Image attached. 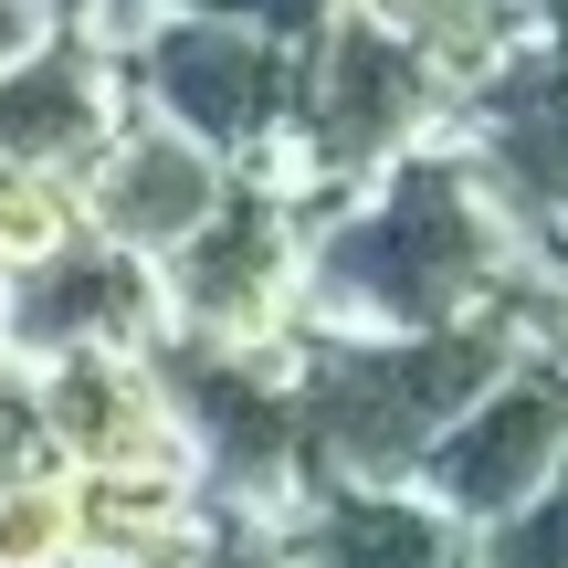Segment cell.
I'll return each mask as SVG.
<instances>
[{
	"label": "cell",
	"mask_w": 568,
	"mask_h": 568,
	"mask_svg": "<svg viewBox=\"0 0 568 568\" xmlns=\"http://www.w3.org/2000/svg\"><path fill=\"white\" fill-rule=\"evenodd\" d=\"M222 11H243L253 32H274V42H284V53H305V42L337 21V0H222Z\"/></svg>",
	"instance_id": "obj_16"
},
{
	"label": "cell",
	"mask_w": 568,
	"mask_h": 568,
	"mask_svg": "<svg viewBox=\"0 0 568 568\" xmlns=\"http://www.w3.org/2000/svg\"><path fill=\"white\" fill-rule=\"evenodd\" d=\"M305 222L316 211L274 169H232L222 211L159 264V316L190 347H284L305 295Z\"/></svg>",
	"instance_id": "obj_4"
},
{
	"label": "cell",
	"mask_w": 568,
	"mask_h": 568,
	"mask_svg": "<svg viewBox=\"0 0 568 568\" xmlns=\"http://www.w3.org/2000/svg\"><path fill=\"white\" fill-rule=\"evenodd\" d=\"M74 232H84L74 190H63V180H32V169L0 159V274H21V264H42V253H63Z\"/></svg>",
	"instance_id": "obj_13"
},
{
	"label": "cell",
	"mask_w": 568,
	"mask_h": 568,
	"mask_svg": "<svg viewBox=\"0 0 568 568\" xmlns=\"http://www.w3.org/2000/svg\"><path fill=\"white\" fill-rule=\"evenodd\" d=\"M516 21H527V32H548V42H568V0H516Z\"/></svg>",
	"instance_id": "obj_19"
},
{
	"label": "cell",
	"mask_w": 568,
	"mask_h": 568,
	"mask_svg": "<svg viewBox=\"0 0 568 568\" xmlns=\"http://www.w3.org/2000/svg\"><path fill=\"white\" fill-rule=\"evenodd\" d=\"M21 379H32V432L53 474H190L180 410H169L148 347H74Z\"/></svg>",
	"instance_id": "obj_6"
},
{
	"label": "cell",
	"mask_w": 568,
	"mask_h": 568,
	"mask_svg": "<svg viewBox=\"0 0 568 568\" xmlns=\"http://www.w3.org/2000/svg\"><path fill=\"white\" fill-rule=\"evenodd\" d=\"M453 126V84L432 74L410 42L368 32L358 11H337L295 53V116H284L274 180L305 211H337L347 190H368L379 169H400L410 148H432Z\"/></svg>",
	"instance_id": "obj_2"
},
{
	"label": "cell",
	"mask_w": 568,
	"mask_h": 568,
	"mask_svg": "<svg viewBox=\"0 0 568 568\" xmlns=\"http://www.w3.org/2000/svg\"><path fill=\"white\" fill-rule=\"evenodd\" d=\"M42 11H53V0H42ZM74 11H84V0H74Z\"/></svg>",
	"instance_id": "obj_20"
},
{
	"label": "cell",
	"mask_w": 568,
	"mask_h": 568,
	"mask_svg": "<svg viewBox=\"0 0 568 568\" xmlns=\"http://www.w3.org/2000/svg\"><path fill=\"white\" fill-rule=\"evenodd\" d=\"M337 11H358L368 32L410 42V53L432 63V74L453 84V105H464V84H485L495 63L527 42V21H516V0H337Z\"/></svg>",
	"instance_id": "obj_11"
},
{
	"label": "cell",
	"mask_w": 568,
	"mask_h": 568,
	"mask_svg": "<svg viewBox=\"0 0 568 568\" xmlns=\"http://www.w3.org/2000/svg\"><path fill=\"white\" fill-rule=\"evenodd\" d=\"M474 568H568V464L506 516V527L474 537Z\"/></svg>",
	"instance_id": "obj_14"
},
{
	"label": "cell",
	"mask_w": 568,
	"mask_h": 568,
	"mask_svg": "<svg viewBox=\"0 0 568 568\" xmlns=\"http://www.w3.org/2000/svg\"><path fill=\"white\" fill-rule=\"evenodd\" d=\"M169 568H305V558L284 548L274 527H253V516H201V537H190Z\"/></svg>",
	"instance_id": "obj_15"
},
{
	"label": "cell",
	"mask_w": 568,
	"mask_h": 568,
	"mask_svg": "<svg viewBox=\"0 0 568 568\" xmlns=\"http://www.w3.org/2000/svg\"><path fill=\"white\" fill-rule=\"evenodd\" d=\"M126 63V105L180 138H201L222 169H274L284 159V116H295V53L274 32H253L243 11L201 0V11L148 21L138 42H116Z\"/></svg>",
	"instance_id": "obj_3"
},
{
	"label": "cell",
	"mask_w": 568,
	"mask_h": 568,
	"mask_svg": "<svg viewBox=\"0 0 568 568\" xmlns=\"http://www.w3.org/2000/svg\"><path fill=\"white\" fill-rule=\"evenodd\" d=\"M516 284H558L537 232L495 201V180L453 148H410L368 190L305 222V295L295 326L316 337H422V326H464L506 305Z\"/></svg>",
	"instance_id": "obj_1"
},
{
	"label": "cell",
	"mask_w": 568,
	"mask_h": 568,
	"mask_svg": "<svg viewBox=\"0 0 568 568\" xmlns=\"http://www.w3.org/2000/svg\"><path fill=\"white\" fill-rule=\"evenodd\" d=\"M274 537L305 568H474V537L422 485H316Z\"/></svg>",
	"instance_id": "obj_10"
},
{
	"label": "cell",
	"mask_w": 568,
	"mask_h": 568,
	"mask_svg": "<svg viewBox=\"0 0 568 568\" xmlns=\"http://www.w3.org/2000/svg\"><path fill=\"white\" fill-rule=\"evenodd\" d=\"M169 11H201V0H84V21H95L105 42H138L148 21H169Z\"/></svg>",
	"instance_id": "obj_17"
},
{
	"label": "cell",
	"mask_w": 568,
	"mask_h": 568,
	"mask_svg": "<svg viewBox=\"0 0 568 568\" xmlns=\"http://www.w3.org/2000/svg\"><path fill=\"white\" fill-rule=\"evenodd\" d=\"M42 21H53L42 0H0V63H21V53H32V42H42Z\"/></svg>",
	"instance_id": "obj_18"
},
{
	"label": "cell",
	"mask_w": 568,
	"mask_h": 568,
	"mask_svg": "<svg viewBox=\"0 0 568 568\" xmlns=\"http://www.w3.org/2000/svg\"><path fill=\"white\" fill-rule=\"evenodd\" d=\"M0 568H84V537H74V474H53V464L0 474Z\"/></svg>",
	"instance_id": "obj_12"
},
{
	"label": "cell",
	"mask_w": 568,
	"mask_h": 568,
	"mask_svg": "<svg viewBox=\"0 0 568 568\" xmlns=\"http://www.w3.org/2000/svg\"><path fill=\"white\" fill-rule=\"evenodd\" d=\"M558 464H568V347H527L506 379H485L453 410V432L422 453L410 485L464 537H485V527H506Z\"/></svg>",
	"instance_id": "obj_5"
},
{
	"label": "cell",
	"mask_w": 568,
	"mask_h": 568,
	"mask_svg": "<svg viewBox=\"0 0 568 568\" xmlns=\"http://www.w3.org/2000/svg\"><path fill=\"white\" fill-rule=\"evenodd\" d=\"M169 316H159V264L74 232L63 253L0 274V358L11 368H42V358H74V347H159Z\"/></svg>",
	"instance_id": "obj_8"
},
{
	"label": "cell",
	"mask_w": 568,
	"mask_h": 568,
	"mask_svg": "<svg viewBox=\"0 0 568 568\" xmlns=\"http://www.w3.org/2000/svg\"><path fill=\"white\" fill-rule=\"evenodd\" d=\"M222 190H232V169L211 159L201 138H180V126H159V116L126 105V126L95 148V169L74 180V211H84L95 243L138 253V264H169V253L222 211Z\"/></svg>",
	"instance_id": "obj_9"
},
{
	"label": "cell",
	"mask_w": 568,
	"mask_h": 568,
	"mask_svg": "<svg viewBox=\"0 0 568 568\" xmlns=\"http://www.w3.org/2000/svg\"><path fill=\"white\" fill-rule=\"evenodd\" d=\"M126 126V63L84 11H53L21 63H0V159L74 190L95 148Z\"/></svg>",
	"instance_id": "obj_7"
}]
</instances>
